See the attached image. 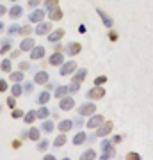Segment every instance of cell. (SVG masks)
Masks as SVG:
<instances>
[{"instance_id": "3957f363", "label": "cell", "mask_w": 153, "mask_h": 160, "mask_svg": "<svg viewBox=\"0 0 153 160\" xmlns=\"http://www.w3.org/2000/svg\"><path fill=\"white\" fill-rule=\"evenodd\" d=\"M112 130H114V123H112V121H103L102 125L98 126L96 137H107V135H109Z\"/></svg>"}, {"instance_id": "d590c367", "label": "cell", "mask_w": 153, "mask_h": 160, "mask_svg": "<svg viewBox=\"0 0 153 160\" xmlns=\"http://www.w3.org/2000/svg\"><path fill=\"white\" fill-rule=\"evenodd\" d=\"M20 29H22V27H20L18 23H13L11 27L7 29V32H9V34H11V36H14V34H20Z\"/></svg>"}, {"instance_id": "f1b7e54d", "label": "cell", "mask_w": 153, "mask_h": 160, "mask_svg": "<svg viewBox=\"0 0 153 160\" xmlns=\"http://www.w3.org/2000/svg\"><path fill=\"white\" fill-rule=\"evenodd\" d=\"M54 7H59V0H43V9L50 11Z\"/></svg>"}, {"instance_id": "db71d44e", "label": "cell", "mask_w": 153, "mask_h": 160, "mask_svg": "<svg viewBox=\"0 0 153 160\" xmlns=\"http://www.w3.org/2000/svg\"><path fill=\"white\" fill-rule=\"evenodd\" d=\"M6 12H7V9H6V7H4V6H2V4H0V16H4Z\"/></svg>"}, {"instance_id": "7dc6e473", "label": "cell", "mask_w": 153, "mask_h": 160, "mask_svg": "<svg viewBox=\"0 0 153 160\" xmlns=\"http://www.w3.org/2000/svg\"><path fill=\"white\" fill-rule=\"evenodd\" d=\"M41 4V0H28V7H38Z\"/></svg>"}, {"instance_id": "680465c9", "label": "cell", "mask_w": 153, "mask_h": 160, "mask_svg": "<svg viewBox=\"0 0 153 160\" xmlns=\"http://www.w3.org/2000/svg\"><path fill=\"white\" fill-rule=\"evenodd\" d=\"M11 2H16V0H11Z\"/></svg>"}, {"instance_id": "f6af8a7d", "label": "cell", "mask_w": 153, "mask_h": 160, "mask_svg": "<svg viewBox=\"0 0 153 160\" xmlns=\"http://www.w3.org/2000/svg\"><path fill=\"white\" fill-rule=\"evenodd\" d=\"M82 119H84V118H82V116H79V118H77V119L73 121V126H77V128H80V126H82Z\"/></svg>"}, {"instance_id": "7402d4cb", "label": "cell", "mask_w": 153, "mask_h": 160, "mask_svg": "<svg viewBox=\"0 0 153 160\" xmlns=\"http://www.w3.org/2000/svg\"><path fill=\"white\" fill-rule=\"evenodd\" d=\"M36 102L39 103V105H46V103L50 102V92H48V89H46V91H43V92H39Z\"/></svg>"}, {"instance_id": "484cf974", "label": "cell", "mask_w": 153, "mask_h": 160, "mask_svg": "<svg viewBox=\"0 0 153 160\" xmlns=\"http://www.w3.org/2000/svg\"><path fill=\"white\" fill-rule=\"evenodd\" d=\"M11 94L14 98H18V96H22L23 94V87L20 86V82H14V86L11 87Z\"/></svg>"}, {"instance_id": "d4e9b609", "label": "cell", "mask_w": 153, "mask_h": 160, "mask_svg": "<svg viewBox=\"0 0 153 160\" xmlns=\"http://www.w3.org/2000/svg\"><path fill=\"white\" fill-rule=\"evenodd\" d=\"M71 128H73V121H71V119H64V121H61V123H59V130L64 132V133H66V132H69Z\"/></svg>"}, {"instance_id": "30bf717a", "label": "cell", "mask_w": 153, "mask_h": 160, "mask_svg": "<svg viewBox=\"0 0 153 160\" xmlns=\"http://www.w3.org/2000/svg\"><path fill=\"white\" fill-rule=\"evenodd\" d=\"M45 53H46L45 46H34V48L30 50V59H32V61H39V59L45 57Z\"/></svg>"}, {"instance_id": "4316f807", "label": "cell", "mask_w": 153, "mask_h": 160, "mask_svg": "<svg viewBox=\"0 0 153 160\" xmlns=\"http://www.w3.org/2000/svg\"><path fill=\"white\" fill-rule=\"evenodd\" d=\"M39 133H41V128H30L27 133V137L30 141H39Z\"/></svg>"}, {"instance_id": "8fae6325", "label": "cell", "mask_w": 153, "mask_h": 160, "mask_svg": "<svg viewBox=\"0 0 153 160\" xmlns=\"http://www.w3.org/2000/svg\"><path fill=\"white\" fill-rule=\"evenodd\" d=\"M43 18H45V9H34L30 12L28 20H30V23H39L43 22Z\"/></svg>"}, {"instance_id": "52a82bcc", "label": "cell", "mask_w": 153, "mask_h": 160, "mask_svg": "<svg viewBox=\"0 0 153 160\" xmlns=\"http://www.w3.org/2000/svg\"><path fill=\"white\" fill-rule=\"evenodd\" d=\"M48 64H50V66H63L64 64L63 52H54L50 55V59H48Z\"/></svg>"}, {"instance_id": "b9f144b4", "label": "cell", "mask_w": 153, "mask_h": 160, "mask_svg": "<svg viewBox=\"0 0 153 160\" xmlns=\"http://www.w3.org/2000/svg\"><path fill=\"white\" fill-rule=\"evenodd\" d=\"M79 89H80V84L79 82H73V80H71V86H69V92H79Z\"/></svg>"}, {"instance_id": "c3c4849f", "label": "cell", "mask_w": 153, "mask_h": 160, "mask_svg": "<svg viewBox=\"0 0 153 160\" xmlns=\"http://www.w3.org/2000/svg\"><path fill=\"white\" fill-rule=\"evenodd\" d=\"M7 105H9V107H11V109H14V105H16V103H14V96L7 98Z\"/></svg>"}, {"instance_id": "60d3db41", "label": "cell", "mask_w": 153, "mask_h": 160, "mask_svg": "<svg viewBox=\"0 0 153 160\" xmlns=\"http://www.w3.org/2000/svg\"><path fill=\"white\" fill-rule=\"evenodd\" d=\"M109 39L112 41V43H116V41L119 39V34L116 32V30H112V29H110V30H109Z\"/></svg>"}, {"instance_id": "f546056e", "label": "cell", "mask_w": 153, "mask_h": 160, "mask_svg": "<svg viewBox=\"0 0 153 160\" xmlns=\"http://www.w3.org/2000/svg\"><path fill=\"white\" fill-rule=\"evenodd\" d=\"M36 114H38V119H46V118L50 116V110L46 109L45 105H41V109L36 110Z\"/></svg>"}, {"instance_id": "4fadbf2b", "label": "cell", "mask_w": 153, "mask_h": 160, "mask_svg": "<svg viewBox=\"0 0 153 160\" xmlns=\"http://www.w3.org/2000/svg\"><path fill=\"white\" fill-rule=\"evenodd\" d=\"M80 52H82V45H80V43H69V45L66 46V53H68L69 57L79 55Z\"/></svg>"}, {"instance_id": "6f0895ef", "label": "cell", "mask_w": 153, "mask_h": 160, "mask_svg": "<svg viewBox=\"0 0 153 160\" xmlns=\"http://www.w3.org/2000/svg\"><path fill=\"white\" fill-rule=\"evenodd\" d=\"M4 29H6V25H4V22H0V32H2Z\"/></svg>"}, {"instance_id": "5b68a950", "label": "cell", "mask_w": 153, "mask_h": 160, "mask_svg": "<svg viewBox=\"0 0 153 160\" xmlns=\"http://www.w3.org/2000/svg\"><path fill=\"white\" fill-rule=\"evenodd\" d=\"M103 121H105V118H103V116H100V114H93V116L89 118V119H87L85 126H87L89 130H93V128H98V126L102 125Z\"/></svg>"}, {"instance_id": "ab89813d", "label": "cell", "mask_w": 153, "mask_h": 160, "mask_svg": "<svg viewBox=\"0 0 153 160\" xmlns=\"http://www.w3.org/2000/svg\"><path fill=\"white\" fill-rule=\"evenodd\" d=\"M105 82H107V77H105V75H100V77L94 78V86H103Z\"/></svg>"}, {"instance_id": "8992f818", "label": "cell", "mask_w": 153, "mask_h": 160, "mask_svg": "<svg viewBox=\"0 0 153 160\" xmlns=\"http://www.w3.org/2000/svg\"><path fill=\"white\" fill-rule=\"evenodd\" d=\"M77 62L75 61H68V62H64L63 66H61V75L63 77H68V75H71V73H75L77 71Z\"/></svg>"}, {"instance_id": "83f0119b", "label": "cell", "mask_w": 153, "mask_h": 160, "mask_svg": "<svg viewBox=\"0 0 153 160\" xmlns=\"http://www.w3.org/2000/svg\"><path fill=\"white\" fill-rule=\"evenodd\" d=\"M36 119H38V114H36V110H30V112H27V114H25V118H23V121H25L27 125H32Z\"/></svg>"}, {"instance_id": "4dcf8cb0", "label": "cell", "mask_w": 153, "mask_h": 160, "mask_svg": "<svg viewBox=\"0 0 153 160\" xmlns=\"http://www.w3.org/2000/svg\"><path fill=\"white\" fill-rule=\"evenodd\" d=\"M80 158H84V160H93V158H96V151L93 148H89V149H85L84 153H82V157Z\"/></svg>"}, {"instance_id": "ee69618b", "label": "cell", "mask_w": 153, "mask_h": 160, "mask_svg": "<svg viewBox=\"0 0 153 160\" xmlns=\"http://www.w3.org/2000/svg\"><path fill=\"white\" fill-rule=\"evenodd\" d=\"M7 89V82L4 78H0V92H4Z\"/></svg>"}, {"instance_id": "ac0fdd59", "label": "cell", "mask_w": 153, "mask_h": 160, "mask_svg": "<svg viewBox=\"0 0 153 160\" xmlns=\"http://www.w3.org/2000/svg\"><path fill=\"white\" fill-rule=\"evenodd\" d=\"M48 16H50L52 22H57V20H61L63 18V11H61V7H54L48 11Z\"/></svg>"}, {"instance_id": "cb8c5ba5", "label": "cell", "mask_w": 153, "mask_h": 160, "mask_svg": "<svg viewBox=\"0 0 153 160\" xmlns=\"http://www.w3.org/2000/svg\"><path fill=\"white\" fill-rule=\"evenodd\" d=\"M68 92H69V86H59L55 89V98L57 100H61V98H64Z\"/></svg>"}, {"instance_id": "74e56055", "label": "cell", "mask_w": 153, "mask_h": 160, "mask_svg": "<svg viewBox=\"0 0 153 160\" xmlns=\"http://www.w3.org/2000/svg\"><path fill=\"white\" fill-rule=\"evenodd\" d=\"M30 32H32V27H30V25H25V27H22V29H20V34L25 36V38H27V36H30Z\"/></svg>"}, {"instance_id": "681fc988", "label": "cell", "mask_w": 153, "mask_h": 160, "mask_svg": "<svg viewBox=\"0 0 153 160\" xmlns=\"http://www.w3.org/2000/svg\"><path fill=\"white\" fill-rule=\"evenodd\" d=\"M54 50H55V52H63V45H61V43L57 41L55 45H54Z\"/></svg>"}, {"instance_id": "7bdbcfd3", "label": "cell", "mask_w": 153, "mask_h": 160, "mask_svg": "<svg viewBox=\"0 0 153 160\" xmlns=\"http://www.w3.org/2000/svg\"><path fill=\"white\" fill-rule=\"evenodd\" d=\"M22 116H23V110H20V109H14V110H13V118H14V119H20Z\"/></svg>"}, {"instance_id": "f35d334b", "label": "cell", "mask_w": 153, "mask_h": 160, "mask_svg": "<svg viewBox=\"0 0 153 160\" xmlns=\"http://www.w3.org/2000/svg\"><path fill=\"white\" fill-rule=\"evenodd\" d=\"M126 158L128 160H141V155L137 153V151H128L126 153Z\"/></svg>"}, {"instance_id": "f5cc1de1", "label": "cell", "mask_w": 153, "mask_h": 160, "mask_svg": "<svg viewBox=\"0 0 153 160\" xmlns=\"http://www.w3.org/2000/svg\"><path fill=\"white\" fill-rule=\"evenodd\" d=\"M20 146H22V142H20V141H13V148H14V149H18Z\"/></svg>"}, {"instance_id": "603a6c76", "label": "cell", "mask_w": 153, "mask_h": 160, "mask_svg": "<svg viewBox=\"0 0 153 160\" xmlns=\"http://www.w3.org/2000/svg\"><path fill=\"white\" fill-rule=\"evenodd\" d=\"M66 141H68V139H66V133L61 132V133L55 137V141H54V146H55V148H63L64 144H66Z\"/></svg>"}, {"instance_id": "ffe728a7", "label": "cell", "mask_w": 153, "mask_h": 160, "mask_svg": "<svg viewBox=\"0 0 153 160\" xmlns=\"http://www.w3.org/2000/svg\"><path fill=\"white\" fill-rule=\"evenodd\" d=\"M85 141H87V133H85V132H82V130H80L79 133L73 137V144H75V146H80V144H84Z\"/></svg>"}, {"instance_id": "8d00e7d4", "label": "cell", "mask_w": 153, "mask_h": 160, "mask_svg": "<svg viewBox=\"0 0 153 160\" xmlns=\"http://www.w3.org/2000/svg\"><path fill=\"white\" fill-rule=\"evenodd\" d=\"M48 146H50V142H48V141H39V144H38V151H46V149H48Z\"/></svg>"}, {"instance_id": "d6986e66", "label": "cell", "mask_w": 153, "mask_h": 160, "mask_svg": "<svg viewBox=\"0 0 153 160\" xmlns=\"http://www.w3.org/2000/svg\"><path fill=\"white\" fill-rule=\"evenodd\" d=\"M22 14H23V7L22 6H13L11 9H9V16H11L13 20H18Z\"/></svg>"}, {"instance_id": "f907efd6", "label": "cell", "mask_w": 153, "mask_h": 160, "mask_svg": "<svg viewBox=\"0 0 153 160\" xmlns=\"http://www.w3.org/2000/svg\"><path fill=\"white\" fill-rule=\"evenodd\" d=\"M28 68H30V64H28V62H20V69L25 71V69H28Z\"/></svg>"}, {"instance_id": "9a60e30c", "label": "cell", "mask_w": 153, "mask_h": 160, "mask_svg": "<svg viewBox=\"0 0 153 160\" xmlns=\"http://www.w3.org/2000/svg\"><path fill=\"white\" fill-rule=\"evenodd\" d=\"M64 34H66V32H64L63 29H57V30H54V32L48 34V41H50V43H57V41H61L64 38Z\"/></svg>"}, {"instance_id": "816d5d0a", "label": "cell", "mask_w": 153, "mask_h": 160, "mask_svg": "<svg viewBox=\"0 0 153 160\" xmlns=\"http://www.w3.org/2000/svg\"><path fill=\"white\" fill-rule=\"evenodd\" d=\"M20 52H22V50H13V52H11V57H13V59L20 57Z\"/></svg>"}, {"instance_id": "277c9868", "label": "cell", "mask_w": 153, "mask_h": 160, "mask_svg": "<svg viewBox=\"0 0 153 160\" xmlns=\"http://www.w3.org/2000/svg\"><path fill=\"white\" fill-rule=\"evenodd\" d=\"M96 112V105L93 102L89 103H84V105H80L79 107V116H82V118H85V116H93Z\"/></svg>"}, {"instance_id": "1f68e13d", "label": "cell", "mask_w": 153, "mask_h": 160, "mask_svg": "<svg viewBox=\"0 0 153 160\" xmlns=\"http://www.w3.org/2000/svg\"><path fill=\"white\" fill-rule=\"evenodd\" d=\"M11 68H13L11 59H4V61H2V64H0V69H2L4 73H11Z\"/></svg>"}, {"instance_id": "bcb514c9", "label": "cell", "mask_w": 153, "mask_h": 160, "mask_svg": "<svg viewBox=\"0 0 153 160\" xmlns=\"http://www.w3.org/2000/svg\"><path fill=\"white\" fill-rule=\"evenodd\" d=\"M114 144H118V142H121L123 141V135H112V139H110Z\"/></svg>"}, {"instance_id": "e0dca14e", "label": "cell", "mask_w": 153, "mask_h": 160, "mask_svg": "<svg viewBox=\"0 0 153 160\" xmlns=\"http://www.w3.org/2000/svg\"><path fill=\"white\" fill-rule=\"evenodd\" d=\"M85 77H87V69L85 68H80V69H77V71H75V75H73V82H79V84H82V82H84L85 80Z\"/></svg>"}, {"instance_id": "6da1fadb", "label": "cell", "mask_w": 153, "mask_h": 160, "mask_svg": "<svg viewBox=\"0 0 153 160\" xmlns=\"http://www.w3.org/2000/svg\"><path fill=\"white\" fill-rule=\"evenodd\" d=\"M102 160H109V158H114L116 157V146H114L112 141H102Z\"/></svg>"}, {"instance_id": "5bb4252c", "label": "cell", "mask_w": 153, "mask_h": 160, "mask_svg": "<svg viewBox=\"0 0 153 160\" xmlns=\"http://www.w3.org/2000/svg\"><path fill=\"white\" fill-rule=\"evenodd\" d=\"M48 78H50V77H48L46 71H38V73L34 75V82L39 84V86H46V84H48Z\"/></svg>"}, {"instance_id": "44dd1931", "label": "cell", "mask_w": 153, "mask_h": 160, "mask_svg": "<svg viewBox=\"0 0 153 160\" xmlns=\"http://www.w3.org/2000/svg\"><path fill=\"white\" fill-rule=\"evenodd\" d=\"M41 130H45L46 133L54 132V130H55V125H54V121H50L48 118H46V119H43V123H41Z\"/></svg>"}, {"instance_id": "9c48e42d", "label": "cell", "mask_w": 153, "mask_h": 160, "mask_svg": "<svg viewBox=\"0 0 153 160\" xmlns=\"http://www.w3.org/2000/svg\"><path fill=\"white\" fill-rule=\"evenodd\" d=\"M96 12H98V16L102 18L103 25H105L107 29H112V27H114V20H112V18L109 16V14H107V12H105V11H102L100 7H98V9H96Z\"/></svg>"}, {"instance_id": "e575fe53", "label": "cell", "mask_w": 153, "mask_h": 160, "mask_svg": "<svg viewBox=\"0 0 153 160\" xmlns=\"http://www.w3.org/2000/svg\"><path fill=\"white\" fill-rule=\"evenodd\" d=\"M9 77H11V80H13V82H22V80L25 78V75H23L22 71H16V73H11Z\"/></svg>"}, {"instance_id": "7a4b0ae2", "label": "cell", "mask_w": 153, "mask_h": 160, "mask_svg": "<svg viewBox=\"0 0 153 160\" xmlns=\"http://www.w3.org/2000/svg\"><path fill=\"white\" fill-rule=\"evenodd\" d=\"M103 96H105V87L103 86H94L93 89L87 91V94H85L87 100H102Z\"/></svg>"}, {"instance_id": "836d02e7", "label": "cell", "mask_w": 153, "mask_h": 160, "mask_svg": "<svg viewBox=\"0 0 153 160\" xmlns=\"http://www.w3.org/2000/svg\"><path fill=\"white\" fill-rule=\"evenodd\" d=\"M34 84H36V82H30V80H27V82L23 84V92L30 94V92L34 91Z\"/></svg>"}, {"instance_id": "7c38bea8", "label": "cell", "mask_w": 153, "mask_h": 160, "mask_svg": "<svg viewBox=\"0 0 153 160\" xmlns=\"http://www.w3.org/2000/svg\"><path fill=\"white\" fill-rule=\"evenodd\" d=\"M50 30H52V25L50 23H45V22H39L38 23V27H36V34L38 36H45V34H50Z\"/></svg>"}, {"instance_id": "ba28073f", "label": "cell", "mask_w": 153, "mask_h": 160, "mask_svg": "<svg viewBox=\"0 0 153 160\" xmlns=\"http://www.w3.org/2000/svg\"><path fill=\"white\" fill-rule=\"evenodd\" d=\"M73 107H75V100L71 96L66 94L64 98H61V102H59V109L61 110H71Z\"/></svg>"}, {"instance_id": "9f6ffc18", "label": "cell", "mask_w": 153, "mask_h": 160, "mask_svg": "<svg viewBox=\"0 0 153 160\" xmlns=\"http://www.w3.org/2000/svg\"><path fill=\"white\" fill-rule=\"evenodd\" d=\"M45 158H46V160H54L55 157H54V155H45Z\"/></svg>"}, {"instance_id": "11a10c76", "label": "cell", "mask_w": 153, "mask_h": 160, "mask_svg": "<svg viewBox=\"0 0 153 160\" xmlns=\"http://www.w3.org/2000/svg\"><path fill=\"white\" fill-rule=\"evenodd\" d=\"M79 32H80V34H85V27H84V25H80V27H79Z\"/></svg>"}, {"instance_id": "d6a6232c", "label": "cell", "mask_w": 153, "mask_h": 160, "mask_svg": "<svg viewBox=\"0 0 153 160\" xmlns=\"http://www.w3.org/2000/svg\"><path fill=\"white\" fill-rule=\"evenodd\" d=\"M9 50H11V39H2V43H0V53L4 55Z\"/></svg>"}, {"instance_id": "2e32d148", "label": "cell", "mask_w": 153, "mask_h": 160, "mask_svg": "<svg viewBox=\"0 0 153 160\" xmlns=\"http://www.w3.org/2000/svg\"><path fill=\"white\" fill-rule=\"evenodd\" d=\"M36 46V43H34V39H32V38H25V39L22 41V45H20V50L22 52H30L32 50V48H34Z\"/></svg>"}]
</instances>
